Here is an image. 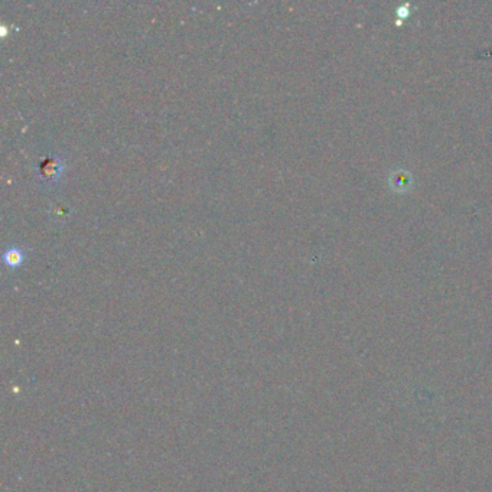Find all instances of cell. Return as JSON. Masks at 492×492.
<instances>
[{
    "label": "cell",
    "instance_id": "1",
    "mask_svg": "<svg viewBox=\"0 0 492 492\" xmlns=\"http://www.w3.org/2000/svg\"><path fill=\"white\" fill-rule=\"evenodd\" d=\"M64 171H65V161L62 159L61 155L54 154L51 156H46L39 165V174H38L39 182L42 183V186H45V188H49V186H53L60 181Z\"/></svg>",
    "mask_w": 492,
    "mask_h": 492
},
{
    "label": "cell",
    "instance_id": "2",
    "mask_svg": "<svg viewBox=\"0 0 492 492\" xmlns=\"http://www.w3.org/2000/svg\"><path fill=\"white\" fill-rule=\"evenodd\" d=\"M26 257V250L19 244H10L3 251V262L8 267H19Z\"/></svg>",
    "mask_w": 492,
    "mask_h": 492
}]
</instances>
